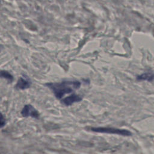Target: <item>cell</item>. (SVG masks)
<instances>
[{
    "mask_svg": "<svg viewBox=\"0 0 154 154\" xmlns=\"http://www.w3.org/2000/svg\"><path fill=\"white\" fill-rule=\"evenodd\" d=\"M46 86L49 87L54 93L55 96L58 99H61L66 94H69L81 86V82L78 81H63L61 82L48 83Z\"/></svg>",
    "mask_w": 154,
    "mask_h": 154,
    "instance_id": "obj_1",
    "label": "cell"
},
{
    "mask_svg": "<svg viewBox=\"0 0 154 154\" xmlns=\"http://www.w3.org/2000/svg\"><path fill=\"white\" fill-rule=\"evenodd\" d=\"M90 130L95 132L117 134L123 136H130L132 135L131 132L128 130L110 127H92L90 128Z\"/></svg>",
    "mask_w": 154,
    "mask_h": 154,
    "instance_id": "obj_2",
    "label": "cell"
},
{
    "mask_svg": "<svg viewBox=\"0 0 154 154\" xmlns=\"http://www.w3.org/2000/svg\"><path fill=\"white\" fill-rule=\"evenodd\" d=\"M21 114L24 117H31L35 119H38L39 112L35 108L30 104H28L24 106L21 111Z\"/></svg>",
    "mask_w": 154,
    "mask_h": 154,
    "instance_id": "obj_3",
    "label": "cell"
},
{
    "mask_svg": "<svg viewBox=\"0 0 154 154\" xmlns=\"http://www.w3.org/2000/svg\"><path fill=\"white\" fill-rule=\"evenodd\" d=\"M31 85V79L26 75H23L18 79L15 85V88L17 90H25L30 87Z\"/></svg>",
    "mask_w": 154,
    "mask_h": 154,
    "instance_id": "obj_4",
    "label": "cell"
},
{
    "mask_svg": "<svg viewBox=\"0 0 154 154\" xmlns=\"http://www.w3.org/2000/svg\"><path fill=\"white\" fill-rule=\"evenodd\" d=\"M82 97L75 93H72L70 96L63 99L61 102L66 106H69L75 102H78L82 100Z\"/></svg>",
    "mask_w": 154,
    "mask_h": 154,
    "instance_id": "obj_5",
    "label": "cell"
},
{
    "mask_svg": "<svg viewBox=\"0 0 154 154\" xmlns=\"http://www.w3.org/2000/svg\"><path fill=\"white\" fill-rule=\"evenodd\" d=\"M138 80H147L152 81L154 80V73H146L141 74L137 76Z\"/></svg>",
    "mask_w": 154,
    "mask_h": 154,
    "instance_id": "obj_6",
    "label": "cell"
},
{
    "mask_svg": "<svg viewBox=\"0 0 154 154\" xmlns=\"http://www.w3.org/2000/svg\"><path fill=\"white\" fill-rule=\"evenodd\" d=\"M1 76L4 78L8 81L9 82H11L13 80V76L9 72L6 70H1Z\"/></svg>",
    "mask_w": 154,
    "mask_h": 154,
    "instance_id": "obj_7",
    "label": "cell"
},
{
    "mask_svg": "<svg viewBox=\"0 0 154 154\" xmlns=\"http://www.w3.org/2000/svg\"><path fill=\"white\" fill-rule=\"evenodd\" d=\"M5 120L4 119L2 114H1V127H3L4 125H5Z\"/></svg>",
    "mask_w": 154,
    "mask_h": 154,
    "instance_id": "obj_8",
    "label": "cell"
}]
</instances>
